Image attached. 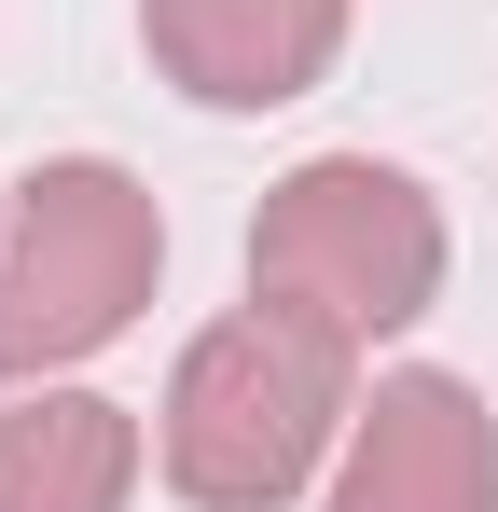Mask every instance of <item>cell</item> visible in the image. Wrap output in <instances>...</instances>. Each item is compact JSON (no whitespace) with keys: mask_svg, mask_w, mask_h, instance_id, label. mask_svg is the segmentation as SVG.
I'll list each match as a JSON object with an SVG mask.
<instances>
[{"mask_svg":"<svg viewBox=\"0 0 498 512\" xmlns=\"http://www.w3.org/2000/svg\"><path fill=\"white\" fill-rule=\"evenodd\" d=\"M346 416H360V346L249 291L236 319H208L166 360L153 471L180 512H291L346 457Z\"/></svg>","mask_w":498,"mask_h":512,"instance_id":"cell-1","label":"cell"},{"mask_svg":"<svg viewBox=\"0 0 498 512\" xmlns=\"http://www.w3.org/2000/svg\"><path fill=\"white\" fill-rule=\"evenodd\" d=\"M360 0H139V56L194 111H291L332 84Z\"/></svg>","mask_w":498,"mask_h":512,"instance_id":"cell-5","label":"cell"},{"mask_svg":"<svg viewBox=\"0 0 498 512\" xmlns=\"http://www.w3.org/2000/svg\"><path fill=\"white\" fill-rule=\"evenodd\" d=\"M153 291H166V208L139 167L42 153L28 180H0V388L83 374L97 346L139 333Z\"/></svg>","mask_w":498,"mask_h":512,"instance_id":"cell-2","label":"cell"},{"mask_svg":"<svg viewBox=\"0 0 498 512\" xmlns=\"http://www.w3.org/2000/svg\"><path fill=\"white\" fill-rule=\"evenodd\" d=\"M319 512H498V416L471 374L402 360L360 388L346 457L319 471Z\"/></svg>","mask_w":498,"mask_h":512,"instance_id":"cell-4","label":"cell"},{"mask_svg":"<svg viewBox=\"0 0 498 512\" xmlns=\"http://www.w3.org/2000/svg\"><path fill=\"white\" fill-rule=\"evenodd\" d=\"M139 471H153V429L111 388H0V512H139Z\"/></svg>","mask_w":498,"mask_h":512,"instance_id":"cell-6","label":"cell"},{"mask_svg":"<svg viewBox=\"0 0 498 512\" xmlns=\"http://www.w3.org/2000/svg\"><path fill=\"white\" fill-rule=\"evenodd\" d=\"M249 291L346 346H388L443 305V194L388 153H305L249 208Z\"/></svg>","mask_w":498,"mask_h":512,"instance_id":"cell-3","label":"cell"}]
</instances>
